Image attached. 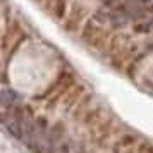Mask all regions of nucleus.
Segmentation results:
<instances>
[{"label": "nucleus", "instance_id": "obj_1", "mask_svg": "<svg viewBox=\"0 0 153 153\" xmlns=\"http://www.w3.org/2000/svg\"><path fill=\"white\" fill-rule=\"evenodd\" d=\"M14 91H4V95H2V103L5 105V107H7L9 103H12V100H14Z\"/></svg>", "mask_w": 153, "mask_h": 153}, {"label": "nucleus", "instance_id": "obj_2", "mask_svg": "<svg viewBox=\"0 0 153 153\" xmlns=\"http://www.w3.org/2000/svg\"><path fill=\"white\" fill-rule=\"evenodd\" d=\"M55 12H57V16H62V12H64V0H57Z\"/></svg>", "mask_w": 153, "mask_h": 153}, {"label": "nucleus", "instance_id": "obj_3", "mask_svg": "<svg viewBox=\"0 0 153 153\" xmlns=\"http://www.w3.org/2000/svg\"><path fill=\"white\" fill-rule=\"evenodd\" d=\"M57 129L60 131V134H62V132H64V127H62V124H57ZM59 138H60V136H59L57 132H53V131H52V139H55V141H57V139H59Z\"/></svg>", "mask_w": 153, "mask_h": 153}, {"label": "nucleus", "instance_id": "obj_4", "mask_svg": "<svg viewBox=\"0 0 153 153\" xmlns=\"http://www.w3.org/2000/svg\"><path fill=\"white\" fill-rule=\"evenodd\" d=\"M150 50H153V43H152V45H150Z\"/></svg>", "mask_w": 153, "mask_h": 153}]
</instances>
